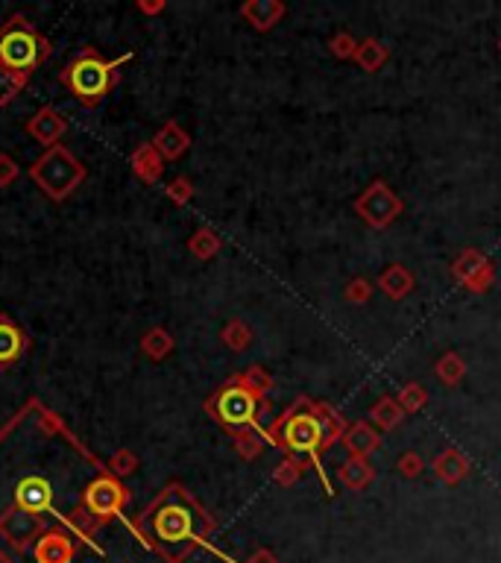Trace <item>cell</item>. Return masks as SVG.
<instances>
[{"label": "cell", "mask_w": 501, "mask_h": 563, "mask_svg": "<svg viewBox=\"0 0 501 563\" xmlns=\"http://www.w3.org/2000/svg\"><path fill=\"white\" fill-rule=\"evenodd\" d=\"M211 531H215V520L182 488H168L138 520L144 543L168 563H182L208 540Z\"/></svg>", "instance_id": "cell-1"}, {"label": "cell", "mask_w": 501, "mask_h": 563, "mask_svg": "<svg viewBox=\"0 0 501 563\" xmlns=\"http://www.w3.org/2000/svg\"><path fill=\"white\" fill-rule=\"evenodd\" d=\"M343 434H346L343 414L334 411L332 405L314 403V399L308 396H300L273 426L264 428V437L278 452H285L287 457H308L329 493H332V484L325 479L320 457L329 452L337 441H343Z\"/></svg>", "instance_id": "cell-2"}, {"label": "cell", "mask_w": 501, "mask_h": 563, "mask_svg": "<svg viewBox=\"0 0 501 563\" xmlns=\"http://www.w3.org/2000/svg\"><path fill=\"white\" fill-rule=\"evenodd\" d=\"M264 408H267V399H258L253 390L244 385L240 376L229 379L226 385L208 399V414L232 434L249 432Z\"/></svg>", "instance_id": "cell-3"}, {"label": "cell", "mask_w": 501, "mask_h": 563, "mask_svg": "<svg viewBox=\"0 0 501 563\" xmlns=\"http://www.w3.org/2000/svg\"><path fill=\"white\" fill-rule=\"evenodd\" d=\"M112 71L114 65L98 59L94 53H85L67 68L65 80L82 103H98L112 89Z\"/></svg>", "instance_id": "cell-4"}, {"label": "cell", "mask_w": 501, "mask_h": 563, "mask_svg": "<svg viewBox=\"0 0 501 563\" xmlns=\"http://www.w3.org/2000/svg\"><path fill=\"white\" fill-rule=\"evenodd\" d=\"M44 44L30 27H24L21 21H15L12 27H6L0 33V62L12 71H30L42 62Z\"/></svg>", "instance_id": "cell-5"}, {"label": "cell", "mask_w": 501, "mask_h": 563, "mask_svg": "<svg viewBox=\"0 0 501 563\" xmlns=\"http://www.w3.org/2000/svg\"><path fill=\"white\" fill-rule=\"evenodd\" d=\"M402 208H404V203L396 197V191H393L387 183H381V179L370 183L361 191V197L355 199V212H358L361 221L372 229H387L402 215Z\"/></svg>", "instance_id": "cell-6"}, {"label": "cell", "mask_w": 501, "mask_h": 563, "mask_svg": "<svg viewBox=\"0 0 501 563\" xmlns=\"http://www.w3.org/2000/svg\"><path fill=\"white\" fill-rule=\"evenodd\" d=\"M123 502H127V493H123L121 484L112 479L91 481L89 493H85V504H89V511L100 520L114 517V513L123 508Z\"/></svg>", "instance_id": "cell-7"}, {"label": "cell", "mask_w": 501, "mask_h": 563, "mask_svg": "<svg viewBox=\"0 0 501 563\" xmlns=\"http://www.w3.org/2000/svg\"><path fill=\"white\" fill-rule=\"evenodd\" d=\"M15 499H18V508L24 513H44V511H51V504H53V488H51V481L42 479V475H27V479L18 484Z\"/></svg>", "instance_id": "cell-8"}, {"label": "cell", "mask_w": 501, "mask_h": 563, "mask_svg": "<svg viewBox=\"0 0 501 563\" xmlns=\"http://www.w3.org/2000/svg\"><path fill=\"white\" fill-rule=\"evenodd\" d=\"M341 443L346 446L349 457H364V461H370V455L381 446V432L372 423L358 419V423L346 426V434Z\"/></svg>", "instance_id": "cell-9"}, {"label": "cell", "mask_w": 501, "mask_h": 563, "mask_svg": "<svg viewBox=\"0 0 501 563\" xmlns=\"http://www.w3.org/2000/svg\"><path fill=\"white\" fill-rule=\"evenodd\" d=\"M431 470H434V475L442 481V484H449V488H455V484H460L469 475V457L455 450V446H449V450H442L434 461H431Z\"/></svg>", "instance_id": "cell-10"}, {"label": "cell", "mask_w": 501, "mask_h": 563, "mask_svg": "<svg viewBox=\"0 0 501 563\" xmlns=\"http://www.w3.org/2000/svg\"><path fill=\"white\" fill-rule=\"evenodd\" d=\"M337 479H341V484L349 493H361L375 481V470L370 461H364V457H346L341 464V470H337Z\"/></svg>", "instance_id": "cell-11"}, {"label": "cell", "mask_w": 501, "mask_h": 563, "mask_svg": "<svg viewBox=\"0 0 501 563\" xmlns=\"http://www.w3.org/2000/svg\"><path fill=\"white\" fill-rule=\"evenodd\" d=\"M285 12L287 9L285 4H278V0H253V4L240 6V15H244L255 30H270L273 24H278V18H285Z\"/></svg>", "instance_id": "cell-12"}, {"label": "cell", "mask_w": 501, "mask_h": 563, "mask_svg": "<svg viewBox=\"0 0 501 563\" xmlns=\"http://www.w3.org/2000/svg\"><path fill=\"white\" fill-rule=\"evenodd\" d=\"M413 285H417L413 273L404 264H399V262L390 264L387 270H381V276H379V288L387 293L390 300H396V302L408 297V293L413 291Z\"/></svg>", "instance_id": "cell-13"}, {"label": "cell", "mask_w": 501, "mask_h": 563, "mask_svg": "<svg viewBox=\"0 0 501 563\" xmlns=\"http://www.w3.org/2000/svg\"><path fill=\"white\" fill-rule=\"evenodd\" d=\"M404 419V411L396 396H381L375 399V405L370 408V423L379 428V432H396Z\"/></svg>", "instance_id": "cell-14"}, {"label": "cell", "mask_w": 501, "mask_h": 563, "mask_svg": "<svg viewBox=\"0 0 501 563\" xmlns=\"http://www.w3.org/2000/svg\"><path fill=\"white\" fill-rule=\"evenodd\" d=\"M74 546L71 540L62 537V534H44L35 546V560L38 563H71Z\"/></svg>", "instance_id": "cell-15"}, {"label": "cell", "mask_w": 501, "mask_h": 563, "mask_svg": "<svg viewBox=\"0 0 501 563\" xmlns=\"http://www.w3.org/2000/svg\"><path fill=\"white\" fill-rule=\"evenodd\" d=\"M387 59H390V47L384 42H379L375 35L364 38V42L358 44V53H355V62H358L361 71H367V74L381 71Z\"/></svg>", "instance_id": "cell-16"}, {"label": "cell", "mask_w": 501, "mask_h": 563, "mask_svg": "<svg viewBox=\"0 0 501 563\" xmlns=\"http://www.w3.org/2000/svg\"><path fill=\"white\" fill-rule=\"evenodd\" d=\"M487 264H489V259L484 253L475 250V246H466V250H460L458 259L451 262V276H455L460 285H466L469 279H475Z\"/></svg>", "instance_id": "cell-17"}, {"label": "cell", "mask_w": 501, "mask_h": 563, "mask_svg": "<svg viewBox=\"0 0 501 563\" xmlns=\"http://www.w3.org/2000/svg\"><path fill=\"white\" fill-rule=\"evenodd\" d=\"M434 376L442 381L446 387H455L464 381L466 376V361L458 356V352H442V356L434 361Z\"/></svg>", "instance_id": "cell-18"}, {"label": "cell", "mask_w": 501, "mask_h": 563, "mask_svg": "<svg viewBox=\"0 0 501 563\" xmlns=\"http://www.w3.org/2000/svg\"><path fill=\"white\" fill-rule=\"evenodd\" d=\"M21 352H24V335L12 326V323L0 320V367L12 364Z\"/></svg>", "instance_id": "cell-19"}, {"label": "cell", "mask_w": 501, "mask_h": 563, "mask_svg": "<svg viewBox=\"0 0 501 563\" xmlns=\"http://www.w3.org/2000/svg\"><path fill=\"white\" fill-rule=\"evenodd\" d=\"M308 466H311L308 457H285V461L276 466L273 479L276 484H282V488H291V484H296L308 473Z\"/></svg>", "instance_id": "cell-20"}, {"label": "cell", "mask_w": 501, "mask_h": 563, "mask_svg": "<svg viewBox=\"0 0 501 563\" xmlns=\"http://www.w3.org/2000/svg\"><path fill=\"white\" fill-rule=\"evenodd\" d=\"M399 405H402V411L404 414H417L419 408H426L428 403V390L419 385V381H408V385H402L399 387Z\"/></svg>", "instance_id": "cell-21"}, {"label": "cell", "mask_w": 501, "mask_h": 563, "mask_svg": "<svg viewBox=\"0 0 501 563\" xmlns=\"http://www.w3.org/2000/svg\"><path fill=\"white\" fill-rule=\"evenodd\" d=\"M372 282L370 279H364V276H355V279L346 285V291H343V297L349 305H367L372 300Z\"/></svg>", "instance_id": "cell-22"}, {"label": "cell", "mask_w": 501, "mask_h": 563, "mask_svg": "<svg viewBox=\"0 0 501 563\" xmlns=\"http://www.w3.org/2000/svg\"><path fill=\"white\" fill-rule=\"evenodd\" d=\"M358 38L352 33H337L332 42H329V51L337 56V59H352L355 62V53H358Z\"/></svg>", "instance_id": "cell-23"}, {"label": "cell", "mask_w": 501, "mask_h": 563, "mask_svg": "<svg viewBox=\"0 0 501 563\" xmlns=\"http://www.w3.org/2000/svg\"><path fill=\"white\" fill-rule=\"evenodd\" d=\"M240 379H244V385H247L249 390H253V394H255L258 399H264V396L270 394V387H273V379H270L262 367L247 370V373L240 376Z\"/></svg>", "instance_id": "cell-24"}, {"label": "cell", "mask_w": 501, "mask_h": 563, "mask_svg": "<svg viewBox=\"0 0 501 563\" xmlns=\"http://www.w3.org/2000/svg\"><path fill=\"white\" fill-rule=\"evenodd\" d=\"M223 340H226L232 349H244L247 343L253 340V332H249L247 323L232 320V323H229V326H226V332H223Z\"/></svg>", "instance_id": "cell-25"}, {"label": "cell", "mask_w": 501, "mask_h": 563, "mask_svg": "<svg viewBox=\"0 0 501 563\" xmlns=\"http://www.w3.org/2000/svg\"><path fill=\"white\" fill-rule=\"evenodd\" d=\"M496 285V267H493V262H489L484 270H481L475 279H469L464 288L469 291V293H487L489 288H493Z\"/></svg>", "instance_id": "cell-26"}, {"label": "cell", "mask_w": 501, "mask_h": 563, "mask_svg": "<svg viewBox=\"0 0 501 563\" xmlns=\"http://www.w3.org/2000/svg\"><path fill=\"white\" fill-rule=\"evenodd\" d=\"M422 470H426V461H422L417 452H404L399 457V473L404 475V479H417Z\"/></svg>", "instance_id": "cell-27"}, {"label": "cell", "mask_w": 501, "mask_h": 563, "mask_svg": "<svg viewBox=\"0 0 501 563\" xmlns=\"http://www.w3.org/2000/svg\"><path fill=\"white\" fill-rule=\"evenodd\" d=\"M238 450H240V455L244 457H258L262 455V443H258V437L253 434V428H249V432H244V434H238Z\"/></svg>", "instance_id": "cell-28"}, {"label": "cell", "mask_w": 501, "mask_h": 563, "mask_svg": "<svg viewBox=\"0 0 501 563\" xmlns=\"http://www.w3.org/2000/svg\"><path fill=\"white\" fill-rule=\"evenodd\" d=\"M200 235H202V238H200V253H202V255H211V253L217 250V241L211 238V232H200Z\"/></svg>", "instance_id": "cell-29"}, {"label": "cell", "mask_w": 501, "mask_h": 563, "mask_svg": "<svg viewBox=\"0 0 501 563\" xmlns=\"http://www.w3.org/2000/svg\"><path fill=\"white\" fill-rule=\"evenodd\" d=\"M247 563H278V558L273 555V551H267V549H258L253 558H249Z\"/></svg>", "instance_id": "cell-30"}, {"label": "cell", "mask_w": 501, "mask_h": 563, "mask_svg": "<svg viewBox=\"0 0 501 563\" xmlns=\"http://www.w3.org/2000/svg\"><path fill=\"white\" fill-rule=\"evenodd\" d=\"M498 47H501V42H498Z\"/></svg>", "instance_id": "cell-31"}]
</instances>
